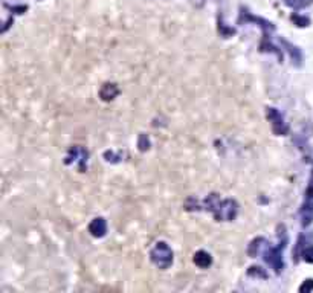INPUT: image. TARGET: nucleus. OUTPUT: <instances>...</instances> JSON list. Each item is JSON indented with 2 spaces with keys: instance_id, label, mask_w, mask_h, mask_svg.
Wrapping results in <instances>:
<instances>
[{
  "instance_id": "3",
  "label": "nucleus",
  "mask_w": 313,
  "mask_h": 293,
  "mask_svg": "<svg viewBox=\"0 0 313 293\" xmlns=\"http://www.w3.org/2000/svg\"><path fill=\"white\" fill-rule=\"evenodd\" d=\"M102 89H106V90H107V93H106V92H101V98H102V99H106V101L113 99V96L118 93V89H116L115 84H106Z\"/></svg>"
},
{
  "instance_id": "5",
  "label": "nucleus",
  "mask_w": 313,
  "mask_h": 293,
  "mask_svg": "<svg viewBox=\"0 0 313 293\" xmlns=\"http://www.w3.org/2000/svg\"><path fill=\"white\" fill-rule=\"evenodd\" d=\"M304 258H305L308 263H313V248H308V249L304 252Z\"/></svg>"
},
{
  "instance_id": "4",
  "label": "nucleus",
  "mask_w": 313,
  "mask_h": 293,
  "mask_svg": "<svg viewBox=\"0 0 313 293\" xmlns=\"http://www.w3.org/2000/svg\"><path fill=\"white\" fill-rule=\"evenodd\" d=\"M305 209L302 211V218H304V224H308L313 218V205H307L304 206Z\"/></svg>"
},
{
  "instance_id": "7",
  "label": "nucleus",
  "mask_w": 313,
  "mask_h": 293,
  "mask_svg": "<svg viewBox=\"0 0 313 293\" xmlns=\"http://www.w3.org/2000/svg\"><path fill=\"white\" fill-rule=\"evenodd\" d=\"M308 193L313 194V175H311V181H310V187H308Z\"/></svg>"
},
{
  "instance_id": "1",
  "label": "nucleus",
  "mask_w": 313,
  "mask_h": 293,
  "mask_svg": "<svg viewBox=\"0 0 313 293\" xmlns=\"http://www.w3.org/2000/svg\"><path fill=\"white\" fill-rule=\"evenodd\" d=\"M194 263L200 267H208L211 264V257L208 255L206 252H197L194 255Z\"/></svg>"
},
{
  "instance_id": "6",
  "label": "nucleus",
  "mask_w": 313,
  "mask_h": 293,
  "mask_svg": "<svg viewBox=\"0 0 313 293\" xmlns=\"http://www.w3.org/2000/svg\"><path fill=\"white\" fill-rule=\"evenodd\" d=\"M311 288H313V279H308V284H307V285L304 284V285L301 287V291H304V290L307 291V290H311Z\"/></svg>"
},
{
  "instance_id": "2",
  "label": "nucleus",
  "mask_w": 313,
  "mask_h": 293,
  "mask_svg": "<svg viewBox=\"0 0 313 293\" xmlns=\"http://www.w3.org/2000/svg\"><path fill=\"white\" fill-rule=\"evenodd\" d=\"M90 232L93 233V236H102V233L106 232V224H104V221L101 218H98L90 224Z\"/></svg>"
}]
</instances>
